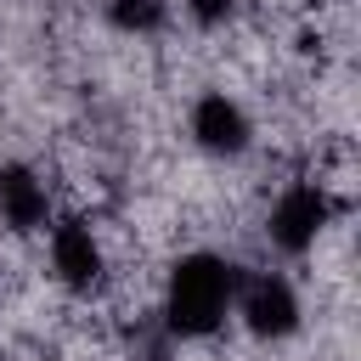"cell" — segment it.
Listing matches in <instances>:
<instances>
[{"instance_id":"obj_1","label":"cell","mask_w":361,"mask_h":361,"mask_svg":"<svg viewBox=\"0 0 361 361\" xmlns=\"http://www.w3.org/2000/svg\"><path fill=\"white\" fill-rule=\"evenodd\" d=\"M237 265L226 254H180L169 265V282H164V333L169 338H209L226 316H231V299H237Z\"/></svg>"},{"instance_id":"obj_2","label":"cell","mask_w":361,"mask_h":361,"mask_svg":"<svg viewBox=\"0 0 361 361\" xmlns=\"http://www.w3.org/2000/svg\"><path fill=\"white\" fill-rule=\"evenodd\" d=\"M237 322L259 338V344H282L299 333V288L282 271H243L237 276V299H231Z\"/></svg>"},{"instance_id":"obj_3","label":"cell","mask_w":361,"mask_h":361,"mask_svg":"<svg viewBox=\"0 0 361 361\" xmlns=\"http://www.w3.org/2000/svg\"><path fill=\"white\" fill-rule=\"evenodd\" d=\"M327 220H333V197H327V186H316V180H293V186L276 192V203H271V214H265V237H271L276 254L299 259V254L316 248V237L327 231Z\"/></svg>"},{"instance_id":"obj_4","label":"cell","mask_w":361,"mask_h":361,"mask_svg":"<svg viewBox=\"0 0 361 361\" xmlns=\"http://www.w3.org/2000/svg\"><path fill=\"white\" fill-rule=\"evenodd\" d=\"M51 276H56L68 293H79V299L102 288V276H107V254H102L90 220L68 214V220L51 226Z\"/></svg>"},{"instance_id":"obj_5","label":"cell","mask_w":361,"mask_h":361,"mask_svg":"<svg viewBox=\"0 0 361 361\" xmlns=\"http://www.w3.org/2000/svg\"><path fill=\"white\" fill-rule=\"evenodd\" d=\"M186 130H192V141H197L203 152H214V158H237V152H248V141H254L248 107H243L237 96H226V90H203V96L192 102V113H186Z\"/></svg>"},{"instance_id":"obj_6","label":"cell","mask_w":361,"mask_h":361,"mask_svg":"<svg viewBox=\"0 0 361 361\" xmlns=\"http://www.w3.org/2000/svg\"><path fill=\"white\" fill-rule=\"evenodd\" d=\"M0 220L11 231H45L51 226V192L39 180V169L28 164H0Z\"/></svg>"},{"instance_id":"obj_7","label":"cell","mask_w":361,"mask_h":361,"mask_svg":"<svg viewBox=\"0 0 361 361\" xmlns=\"http://www.w3.org/2000/svg\"><path fill=\"white\" fill-rule=\"evenodd\" d=\"M102 11L118 34H158L169 23V0H102Z\"/></svg>"},{"instance_id":"obj_8","label":"cell","mask_w":361,"mask_h":361,"mask_svg":"<svg viewBox=\"0 0 361 361\" xmlns=\"http://www.w3.org/2000/svg\"><path fill=\"white\" fill-rule=\"evenodd\" d=\"M186 6V17L197 23V28H220V23H231L237 17V6L243 0H180Z\"/></svg>"}]
</instances>
